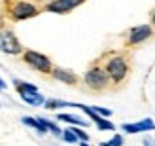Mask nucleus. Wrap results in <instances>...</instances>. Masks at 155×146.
<instances>
[{
	"label": "nucleus",
	"instance_id": "obj_18",
	"mask_svg": "<svg viewBox=\"0 0 155 146\" xmlns=\"http://www.w3.org/2000/svg\"><path fill=\"white\" fill-rule=\"evenodd\" d=\"M63 139L66 141V142H76V141H80L76 137V133L72 131V127H66V129H63Z\"/></svg>",
	"mask_w": 155,
	"mask_h": 146
},
{
	"label": "nucleus",
	"instance_id": "obj_9",
	"mask_svg": "<svg viewBox=\"0 0 155 146\" xmlns=\"http://www.w3.org/2000/svg\"><path fill=\"white\" fill-rule=\"evenodd\" d=\"M121 129L129 135H136V133H146V131H155V121L151 118H144L136 124H123Z\"/></svg>",
	"mask_w": 155,
	"mask_h": 146
},
{
	"label": "nucleus",
	"instance_id": "obj_24",
	"mask_svg": "<svg viewBox=\"0 0 155 146\" xmlns=\"http://www.w3.org/2000/svg\"><path fill=\"white\" fill-rule=\"evenodd\" d=\"M81 146H91V144L89 142H81Z\"/></svg>",
	"mask_w": 155,
	"mask_h": 146
},
{
	"label": "nucleus",
	"instance_id": "obj_14",
	"mask_svg": "<svg viewBox=\"0 0 155 146\" xmlns=\"http://www.w3.org/2000/svg\"><path fill=\"white\" fill-rule=\"evenodd\" d=\"M45 108L48 110H55V108H63V106H70L68 101H57V99H51V101H45Z\"/></svg>",
	"mask_w": 155,
	"mask_h": 146
},
{
	"label": "nucleus",
	"instance_id": "obj_20",
	"mask_svg": "<svg viewBox=\"0 0 155 146\" xmlns=\"http://www.w3.org/2000/svg\"><path fill=\"white\" fill-rule=\"evenodd\" d=\"M93 110H95L97 114H100L102 118H108V116H112V110H110V108H102V106H93Z\"/></svg>",
	"mask_w": 155,
	"mask_h": 146
},
{
	"label": "nucleus",
	"instance_id": "obj_22",
	"mask_svg": "<svg viewBox=\"0 0 155 146\" xmlns=\"http://www.w3.org/2000/svg\"><path fill=\"white\" fill-rule=\"evenodd\" d=\"M144 146H155V141L151 139V137H146V139H144Z\"/></svg>",
	"mask_w": 155,
	"mask_h": 146
},
{
	"label": "nucleus",
	"instance_id": "obj_13",
	"mask_svg": "<svg viewBox=\"0 0 155 146\" xmlns=\"http://www.w3.org/2000/svg\"><path fill=\"white\" fill-rule=\"evenodd\" d=\"M21 99H23V101H25L27 104H30V106H40V104H45V103H44L45 99H44L40 93H36V95H23Z\"/></svg>",
	"mask_w": 155,
	"mask_h": 146
},
{
	"label": "nucleus",
	"instance_id": "obj_1",
	"mask_svg": "<svg viewBox=\"0 0 155 146\" xmlns=\"http://www.w3.org/2000/svg\"><path fill=\"white\" fill-rule=\"evenodd\" d=\"M97 61L108 72L114 89H119V87L125 86V82L129 80L130 72H133V55H130V51H127V49H123V51H106Z\"/></svg>",
	"mask_w": 155,
	"mask_h": 146
},
{
	"label": "nucleus",
	"instance_id": "obj_12",
	"mask_svg": "<svg viewBox=\"0 0 155 146\" xmlns=\"http://www.w3.org/2000/svg\"><path fill=\"white\" fill-rule=\"evenodd\" d=\"M23 124L28 125V127H32L34 131H38L40 135H45V133H48V127L44 125L42 118H30V116H25V118H23Z\"/></svg>",
	"mask_w": 155,
	"mask_h": 146
},
{
	"label": "nucleus",
	"instance_id": "obj_15",
	"mask_svg": "<svg viewBox=\"0 0 155 146\" xmlns=\"http://www.w3.org/2000/svg\"><path fill=\"white\" fill-rule=\"evenodd\" d=\"M42 121H44V125L48 127V131H51L53 135H57V137H63V129H61L57 124H53V121L45 120V118H42Z\"/></svg>",
	"mask_w": 155,
	"mask_h": 146
},
{
	"label": "nucleus",
	"instance_id": "obj_21",
	"mask_svg": "<svg viewBox=\"0 0 155 146\" xmlns=\"http://www.w3.org/2000/svg\"><path fill=\"white\" fill-rule=\"evenodd\" d=\"M150 25L155 29V6L151 8V12H150Z\"/></svg>",
	"mask_w": 155,
	"mask_h": 146
},
{
	"label": "nucleus",
	"instance_id": "obj_19",
	"mask_svg": "<svg viewBox=\"0 0 155 146\" xmlns=\"http://www.w3.org/2000/svg\"><path fill=\"white\" fill-rule=\"evenodd\" d=\"M72 131L76 133V137L80 139L81 142H89V135L85 133V131H81V127H76V125H72Z\"/></svg>",
	"mask_w": 155,
	"mask_h": 146
},
{
	"label": "nucleus",
	"instance_id": "obj_5",
	"mask_svg": "<svg viewBox=\"0 0 155 146\" xmlns=\"http://www.w3.org/2000/svg\"><path fill=\"white\" fill-rule=\"evenodd\" d=\"M21 61L25 63L27 66H30L34 72L42 74V76H51L53 68H55V65H53V61L45 55V53H40L36 49H25L21 55Z\"/></svg>",
	"mask_w": 155,
	"mask_h": 146
},
{
	"label": "nucleus",
	"instance_id": "obj_8",
	"mask_svg": "<svg viewBox=\"0 0 155 146\" xmlns=\"http://www.w3.org/2000/svg\"><path fill=\"white\" fill-rule=\"evenodd\" d=\"M85 2H87V0H49V2L44 4V12L64 15V13L74 12L76 8H80Z\"/></svg>",
	"mask_w": 155,
	"mask_h": 146
},
{
	"label": "nucleus",
	"instance_id": "obj_11",
	"mask_svg": "<svg viewBox=\"0 0 155 146\" xmlns=\"http://www.w3.org/2000/svg\"><path fill=\"white\" fill-rule=\"evenodd\" d=\"M57 120H59V121H66V124L76 125V127H87V121H85L83 118H80V116H76V114L61 112V114H57Z\"/></svg>",
	"mask_w": 155,
	"mask_h": 146
},
{
	"label": "nucleus",
	"instance_id": "obj_6",
	"mask_svg": "<svg viewBox=\"0 0 155 146\" xmlns=\"http://www.w3.org/2000/svg\"><path fill=\"white\" fill-rule=\"evenodd\" d=\"M27 48L21 44V40L17 38V34L12 29H0V51L6 55H23V51Z\"/></svg>",
	"mask_w": 155,
	"mask_h": 146
},
{
	"label": "nucleus",
	"instance_id": "obj_3",
	"mask_svg": "<svg viewBox=\"0 0 155 146\" xmlns=\"http://www.w3.org/2000/svg\"><path fill=\"white\" fill-rule=\"evenodd\" d=\"M2 10L6 19H10L12 23H19L40 15L44 12V6H38L30 0H4Z\"/></svg>",
	"mask_w": 155,
	"mask_h": 146
},
{
	"label": "nucleus",
	"instance_id": "obj_17",
	"mask_svg": "<svg viewBox=\"0 0 155 146\" xmlns=\"http://www.w3.org/2000/svg\"><path fill=\"white\" fill-rule=\"evenodd\" d=\"M97 127H98V131H114V129H115V125H114L108 118H102V120L97 124Z\"/></svg>",
	"mask_w": 155,
	"mask_h": 146
},
{
	"label": "nucleus",
	"instance_id": "obj_10",
	"mask_svg": "<svg viewBox=\"0 0 155 146\" xmlns=\"http://www.w3.org/2000/svg\"><path fill=\"white\" fill-rule=\"evenodd\" d=\"M13 86H15V91L23 97V95H36L38 93V87L32 86L28 82H23V80H13Z\"/></svg>",
	"mask_w": 155,
	"mask_h": 146
},
{
	"label": "nucleus",
	"instance_id": "obj_2",
	"mask_svg": "<svg viewBox=\"0 0 155 146\" xmlns=\"http://www.w3.org/2000/svg\"><path fill=\"white\" fill-rule=\"evenodd\" d=\"M81 80H83V89L93 95H102V93H108V91H114L110 76H108L104 66L97 59L87 66V70L83 72Z\"/></svg>",
	"mask_w": 155,
	"mask_h": 146
},
{
	"label": "nucleus",
	"instance_id": "obj_7",
	"mask_svg": "<svg viewBox=\"0 0 155 146\" xmlns=\"http://www.w3.org/2000/svg\"><path fill=\"white\" fill-rule=\"evenodd\" d=\"M49 78L55 80V82L64 83V86H70V87L83 86V80H81L80 74H76L74 70H70V68H63V66H57V65H55V68H53V72H51Z\"/></svg>",
	"mask_w": 155,
	"mask_h": 146
},
{
	"label": "nucleus",
	"instance_id": "obj_4",
	"mask_svg": "<svg viewBox=\"0 0 155 146\" xmlns=\"http://www.w3.org/2000/svg\"><path fill=\"white\" fill-rule=\"evenodd\" d=\"M153 38H155V29L150 23L130 27L129 30H125V34H123V49L133 51L136 48H140V46H144L146 42L153 40Z\"/></svg>",
	"mask_w": 155,
	"mask_h": 146
},
{
	"label": "nucleus",
	"instance_id": "obj_16",
	"mask_svg": "<svg viewBox=\"0 0 155 146\" xmlns=\"http://www.w3.org/2000/svg\"><path fill=\"white\" fill-rule=\"evenodd\" d=\"M123 135H114L110 141H104V142H100L98 146H123Z\"/></svg>",
	"mask_w": 155,
	"mask_h": 146
},
{
	"label": "nucleus",
	"instance_id": "obj_23",
	"mask_svg": "<svg viewBox=\"0 0 155 146\" xmlns=\"http://www.w3.org/2000/svg\"><path fill=\"white\" fill-rule=\"evenodd\" d=\"M4 89H6V83H4L2 78H0V91H4Z\"/></svg>",
	"mask_w": 155,
	"mask_h": 146
}]
</instances>
